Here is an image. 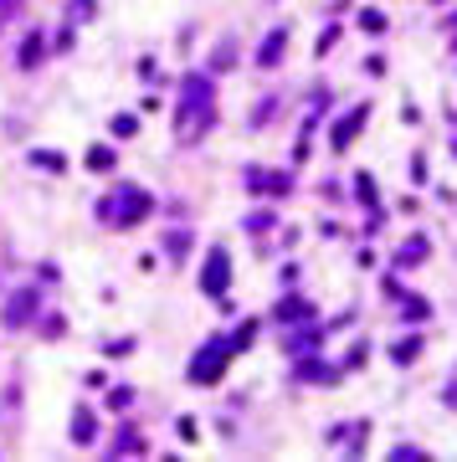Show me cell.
<instances>
[{
	"label": "cell",
	"mask_w": 457,
	"mask_h": 462,
	"mask_svg": "<svg viewBox=\"0 0 457 462\" xmlns=\"http://www.w3.org/2000/svg\"><path fill=\"white\" fill-rule=\"evenodd\" d=\"M226 283H231V262H226V252H211V262H206V272H201V288L211 298H221Z\"/></svg>",
	"instance_id": "cell-4"
},
{
	"label": "cell",
	"mask_w": 457,
	"mask_h": 462,
	"mask_svg": "<svg viewBox=\"0 0 457 462\" xmlns=\"http://www.w3.org/2000/svg\"><path fill=\"white\" fill-rule=\"evenodd\" d=\"M93 437H98L93 416H88V411H77V421H72V442H93Z\"/></svg>",
	"instance_id": "cell-6"
},
{
	"label": "cell",
	"mask_w": 457,
	"mask_h": 462,
	"mask_svg": "<svg viewBox=\"0 0 457 462\" xmlns=\"http://www.w3.org/2000/svg\"><path fill=\"white\" fill-rule=\"evenodd\" d=\"M360 118H365V108H355V113L344 118V124L334 129V144H349V139H355V124H360Z\"/></svg>",
	"instance_id": "cell-8"
},
{
	"label": "cell",
	"mask_w": 457,
	"mask_h": 462,
	"mask_svg": "<svg viewBox=\"0 0 457 462\" xmlns=\"http://www.w3.org/2000/svg\"><path fill=\"white\" fill-rule=\"evenodd\" d=\"M113 134H119V139H128V134H134V118H128V113H119V118H113Z\"/></svg>",
	"instance_id": "cell-10"
},
{
	"label": "cell",
	"mask_w": 457,
	"mask_h": 462,
	"mask_svg": "<svg viewBox=\"0 0 457 462\" xmlns=\"http://www.w3.org/2000/svg\"><path fill=\"white\" fill-rule=\"evenodd\" d=\"M226 354H231V345H221V339H211V349H201V354L190 360V380H195V386L216 380V375H221V365H226Z\"/></svg>",
	"instance_id": "cell-3"
},
{
	"label": "cell",
	"mask_w": 457,
	"mask_h": 462,
	"mask_svg": "<svg viewBox=\"0 0 457 462\" xmlns=\"http://www.w3.org/2000/svg\"><path fill=\"white\" fill-rule=\"evenodd\" d=\"M278 57H283V31H272V36H267V47L257 51V62H263V67H272Z\"/></svg>",
	"instance_id": "cell-7"
},
{
	"label": "cell",
	"mask_w": 457,
	"mask_h": 462,
	"mask_svg": "<svg viewBox=\"0 0 457 462\" xmlns=\"http://www.w3.org/2000/svg\"><path fill=\"white\" fill-rule=\"evenodd\" d=\"M42 47H47V42H42V36H26V51H21V62H26V67H31V62H36V57H42Z\"/></svg>",
	"instance_id": "cell-9"
},
{
	"label": "cell",
	"mask_w": 457,
	"mask_h": 462,
	"mask_svg": "<svg viewBox=\"0 0 457 462\" xmlns=\"http://www.w3.org/2000/svg\"><path fill=\"white\" fill-rule=\"evenodd\" d=\"M88 165H98V170H108V165H113V154H108V149H93V154H88Z\"/></svg>",
	"instance_id": "cell-12"
},
{
	"label": "cell",
	"mask_w": 457,
	"mask_h": 462,
	"mask_svg": "<svg viewBox=\"0 0 457 462\" xmlns=\"http://www.w3.org/2000/svg\"><path fill=\"white\" fill-rule=\"evenodd\" d=\"M185 242H190L185 231H175V236H169V257H185Z\"/></svg>",
	"instance_id": "cell-11"
},
{
	"label": "cell",
	"mask_w": 457,
	"mask_h": 462,
	"mask_svg": "<svg viewBox=\"0 0 457 462\" xmlns=\"http://www.w3.org/2000/svg\"><path fill=\"white\" fill-rule=\"evenodd\" d=\"M201 124H211V83L190 77L185 83V108H180V139H195Z\"/></svg>",
	"instance_id": "cell-1"
},
{
	"label": "cell",
	"mask_w": 457,
	"mask_h": 462,
	"mask_svg": "<svg viewBox=\"0 0 457 462\" xmlns=\"http://www.w3.org/2000/svg\"><path fill=\"white\" fill-rule=\"evenodd\" d=\"M31 308H36V293H16L6 303V329H21L26 319H31Z\"/></svg>",
	"instance_id": "cell-5"
},
{
	"label": "cell",
	"mask_w": 457,
	"mask_h": 462,
	"mask_svg": "<svg viewBox=\"0 0 457 462\" xmlns=\"http://www.w3.org/2000/svg\"><path fill=\"white\" fill-rule=\"evenodd\" d=\"M144 211H149V195L128 185V190H119L113 201H103V221H113V226H134Z\"/></svg>",
	"instance_id": "cell-2"
}]
</instances>
